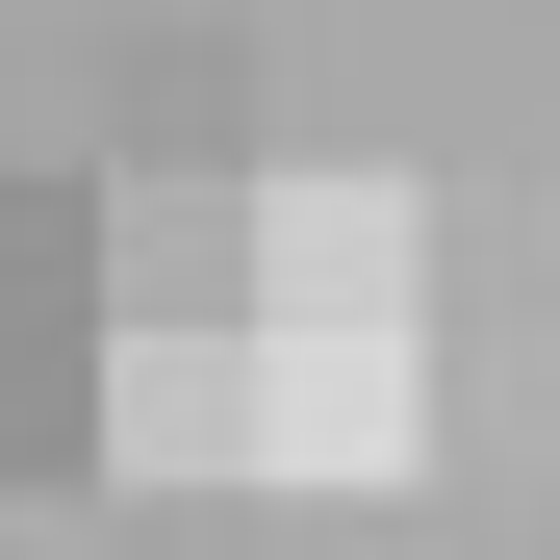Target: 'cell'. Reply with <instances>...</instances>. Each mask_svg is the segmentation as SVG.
I'll use <instances>...</instances> for the list:
<instances>
[{"label":"cell","mask_w":560,"mask_h":560,"mask_svg":"<svg viewBox=\"0 0 560 560\" xmlns=\"http://www.w3.org/2000/svg\"><path fill=\"white\" fill-rule=\"evenodd\" d=\"M103 458H128V485H280L255 331H103Z\"/></svg>","instance_id":"277c9868"},{"label":"cell","mask_w":560,"mask_h":560,"mask_svg":"<svg viewBox=\"0 0 560 560\" xmlns=\"http://www.w3.org/2000/svg\"><path fill=\"white\" fill-rule=\"evenodd\" d=\"M103 331H255V178L230 153L103 178Z\"/></svg>","instance_id":"3957f363"},{"label":"cell","mask_w":560,"mask_h":560,"mask_svg":"<svg viewBox=\"0 0 560 560\" xmlns=\"http://www.w3.org/2000/svg\"><path fill=\"white\" fill-rule=\"evenodd\" d=\"M77 458H103V205L0 178V485H77Z\"/></svg>","instance_id":"6da1fadb"},{"label":"cell","mask_w":560,"mask_h":560,"mask_svg":"<svg viewBox=\"0 0 560 560\" xmlns=\"http://www.w3.org/2000/svg\"><path fill=\"white\" fill-rule=\"evenodd\" d=\"M408 306H433L408 178H255V331H408Z\"/></svg>","instance_id":"7a4b0ae2"}]
</instances>
